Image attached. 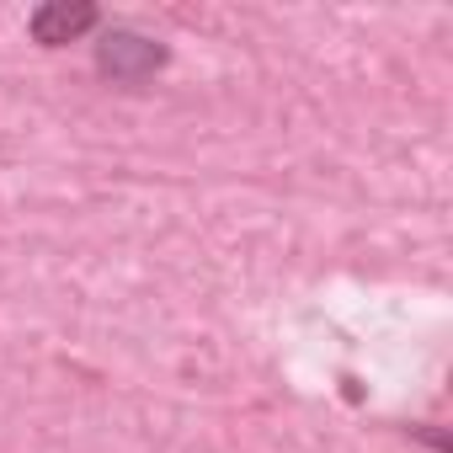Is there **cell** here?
Segmentation results:
<instances>
[{
  "label": "cell",
  "instance_id": "cell-1",
  "mask_svg": "<svg viewBox=\"0 0 453 453\" xmlns=\"http://www.w3.org/2000/svg\"><path fill=\"white\" fill-rule=\"evenodd\" d=\"M165 43L134 33V27H107L102 43H96V75L112 81V86H144L165 70Z\"/></svg>",
  "mask_w": 453,
  "mask_h": 453
},
{
  "label": "cell",
  "instance_id": "cell-2",
  "mask_svg": "<svg viewBox=\"0 0 453 453\" xmlns=\"http://www.w3.org/2000/svg\"><path fill=\"white\" fill-rule=\"evenodd\" d=\"M102 22V12L91 6V0H49V6H38L33 17H27V33H33V43H43V49H65V43H75L81 33H91Z\"/></svg>",
  "mask_w": 453,
  "mask_h": 453
}]
</instances>
